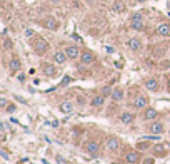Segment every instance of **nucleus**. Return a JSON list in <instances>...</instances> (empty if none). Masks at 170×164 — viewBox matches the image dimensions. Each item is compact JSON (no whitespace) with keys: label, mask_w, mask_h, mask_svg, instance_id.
<instances>
[{"label":"nucleus","mask_w":170,"mask_h":164,"mask_svg":"<svg viewBox=\"0 0 170 164\" xmlns=\"http://www.w3.org/2000/svg\"><path fill=\"white\" fill-rule=\"evenodd\" d=\"M148 104H150V99H148V96H145V94H139V96H137L135 99H134V102H132L134 109H137V110L147 109Z\"/></svg>","instance_id":"1"},{"label":"nucleus","mask_w":170,"mask_h":164,"mask_svg":"<svg viewBox=\"0 0 170 164\" xmlns=\"http://www.w3.org/2000/svg\"><path fill=\"white\" fill-rule=\"evenodd\" d=\"M105 146H107V151H110V153H117L120 149V146H122V141L117 137V136H109L105 141Z\"/></svg>","instance_id":"2"},{"label":"nucleus","mask_w":170,"mask_h":164,"mask_svg":"<svg viewBox=\"0 0 170 164\" xmlns=\"http://www.w3.org/2000/svg\"><path fill=\"white\" fill-rule=\"evenodd\" d=\"M164 131H165V127L160 121H150V124H147L148 134H157V136H160V134H164Z\"/></svg>","instance_id":"3"},{"label":"nucleus","mask_w":170,"mask_h":164,"mask_svg":"<svg viewBox=\"0 0 170 164\" xmlns=\"http://www.w3.org/2000/svg\"><path fill=\"white\" fill-rule=\"evenodd\" d=\"M34 50L39 55H44L45 52L48 50V42L45 39H42V37H40V39H37L35 42H34Z\"/></svg>","instance_id":"4"},{"label":"nucleus","mask_w":170,"mask_h":164,"mask_svg":"<svg viewBox=\"0 0 170 164\" xmlns=\"http://www.w3.org/2000/svg\"><path fill=\"white\" fill-rule=\"evenodd\" d=\"M145 89H147L148 92H159L160 91V82L155 79V77H148V79H145L143 82Z\"/></svg>","instance_id":"5"},{"label":"nucleus","mask_w":170,"mask_h":164,"mask_svg":"<svg viewBox=\"0 0 170 164\" xmlns=\"http://www.w3.org/2000/svg\"><path fill=\"white\" fill-rule=\"evenodd\" d=\"M95 60H97V57H95L93 52H90V50H84V52H82V55H80V62L84 64V65H92Z\"/></svg>","instance_id":"6"},{"label":"nucleus","mask_w":170,"mask_h":164,"mask_svg":"<svg viewBox=\"0 0 170 164\" xmlns=\"http://www.w3.org/2000/svg\"><path fill=\"white\" fill-rule=\"evenodd\" d=\"M123 158H125V161H127L128 164H137V162L140 161V154H139V151H137V149H135V151H134V149H128Z\"/></svg>","instance_id":"7"},{"label":"nucleus","mask_w":170,"mask_h":164,"mask_svg":"<svg viewBox=\"0 0 170 164\" xmlns=\"http://www.w3.org/2000/svg\"><path fill=\"white\" fill-rule=\"evenodd\" d=\"M85 151L89 154L95 156V154H98V151H100V144H98L97 141H93V139H90V141L85 142Z\"/></svg>","instance_id":"8"},{"label":"nucleus","mask_w":170,"mask_h":164,"mask_svg":"<svg viewBox=\"0 0 170 164\" xmlns=\"http://www.w3.org/2000/svg\"><path fill=\"white\" fill-rule=\"evenodd\" d=\"M57 64H50V62H44L42 64V72L47 77H55L57 76Z\"/></svg>","instance_id":"9"},{"label":"nucleus","mask_w":170,"mask_h":164,"mask_svg":"<svg viewBox=\"0 0 170 164\" xmlns=\"http://www.w3.org/2000/svg\"><path fill=\"white\" fill-rule=\"evenodd\" d=\"M145 121H157V117H159V110L155 107H150L148 106L147 109H143V116H142Z\"/></svg>","instance_id":"10"},{"label":"nucleus","mask_w":170,"mask_h":164,"mask_svg":"<svg viewBox=\"0 0 170 164\" xmlns=\"http://www.w3.org/2000/svg\"><path fill=\"white\" fill-rule=\"evenodd\" d=\"M44 27L45 28H48V30H59V27H60V24H59V20L57 19H53V17H47L44 20Z\"/></svg>","instance_id":"11"},{"label":"nucleus","mask_w":170,"mask_h":164,"mask_svg":"<svg viewBox=\"0 0 170 164\" xmlns=\"http://www.w3.org/2000/svg\"><path fill=\"white\" fill-rule=\"evenodd\" d=\"M67 59H68V55L65 54V50H57L53 54V64H57V65H64L67 62Z\"/></svg>","instance_id":"12"},{"label":"nucleus","mask_w":170,"mask_h":164,"mask_svg":"<svg viewBox=\"0 0 170 164\" xmlns=\"http://www.w3.org/2000/svg\"><path fill=\"white\" fill-rule=\"evenodd\" d=\"M118 119H120V122H122V124H132V122L135 121V114L130 112V110H125V112H122L118 116Z\"/></svg>","instance_id":"13"},{"label":"nucleus","mask_w":170,"mask_h":164,"mask_svg":"<svg viewBox=\"0 0 170 164\" xmlns=\"http://www.w3.org/2000/svg\"><path fill=\"white\" fill-rule=\"evenodd\" d=\"M152 153H153L155 158H165V156H167V146L165 144H155L153 149H152Z\"/></svg>","instance_id":"14"},{"label":"nucleus","mask_w":170,"mask_h":164,"mask_svg":"<svg viewBox=\"0 0 170 164\" xmlns=\"http://www.w3.org/2000/svg\"><path fill=\"white\" fill-rule=\"evenodd\" d=\"M127 45H128V49H130V50H134V52L142 50V42H140L137 37H132V39H128Z\"/></svg>","instance_id":"15"},{"label":"nucleus","mask_w":170,"mask_h":164,"mask_svg":"<svg viewBox=\"0 0 170 164\" xmlns=\"http://www.w3.org/2000/svg\"><path fill=\"white\" fill-rule=\"evenodd\" d=\"M105 99H107V97L103 96V94H97V96L92 97V101H90V106H92V107H102V106L105 104Z\"/></svg>","instance_id":"16"},{"label":"nucleus","mask_w":170,"mask_h":164,"mask_svg":"<svg viewBox=\"0 0 170 164\" xmlns=\"http://www.w3.org/2000/svg\"><path fill=\"white\" fill-rule=\"evenodd\" d=\"M65 54L68 55V59H77L78 55H82L80 54V49H78L77 45H67V49H65Z\"/></svg>","instance_id":"17"},{"label":"nucleus","mask_w":170,"mask_h":164,"mask_svg":"<svg viewBox=\"0 0 170 164\" xmlns=\"http://www.w3.org/2000/svg\"><path fill=\"white\" fill-rule=\"evenodd\" d=\"M130 27L134 28V30H143L145 28L143 19H130Z\"/></svg>","instance_id":"18"},{"label":"nucleus","mask_w":170,"mask_h":164,"mask_svg":"<svg viewBox=\"0 0 170 164\" xmlns=\"http://www.w3.org/2000/svg\"><path fill=\"white\" fill-rule=\"evenodd\" d=\"M157 34L160 37H168L170 35V25L168 24H159V27H157Z\"/></svg>","instance_id":"19"},{"label":"nucleus","mask_w":170,"mask_h":164,"mask_svg":"<svg viewBox=\"0 0 170 164\" xmlns=\"http://www.w3.org/2000/svg\"><path fill=\"white\" fill-rule=\"evenodd\" d=\"M123 96H125V94H123V89H120V87H115L114 91H112V101L114 102H120L123 99Z\"/></svg>","instance_id":"20"},{"label":"nucleus","mask_w":170,"mask_h":164,"mask_svg":"<svg viewBox=\"0 0 170 164\" xmlns=\"http://www.w3.org/2000/svg\"><path fill=\"white\" fill-rule=\"evenodd\" d=\"M59 109H60L64 114H70V112L73 110V104H72V102H68V101H64V102H60Z\"/></svg>","instance_id":"21"},{"label":"nucleus","mask_w":170,"mask_h":164,"mask_svg":"<svg viewBox=\"0 0 170 164\" xmlns=\"http://www.w3.org/2000/svg\"><path fill=\"white\" fill-rule=\"evenodd\" d=\"M20 67H22L20 59H19V57H12V60H10V71L12 72H17V71H20Z\"/></svg>","instance_id":"22"},{"label":"nucleus","mask_w":170,"mask_h":164,"mask_svg":"<svg viewBox=\"0 0 170 164\" xmlns=\"http://www.w3.org/2000/svg\"><path fill=\"white\" fill-rule=\"evenodd\" d=\"M135 149H137V151H145V149H150V142H148V139H147V141H140V142H137Z\"/></svg>","instance_id":"23"},{"label":"nucleus","mask_w":170,"mask_h":164,"mask_svg":"<svg viewBox=\"0 0 170 164\" xmlns=\"http://www.w3.org/2000/svg\"><path fill=\"white\" fill-rule=\"evenodd\" d=\"M114 10L117 12V14H120V12H123V10H125V5H123V3L120 2V0H117V2L114 3Z\"/></svg>","instance_id":"24"},{"label":"nucleus","mask_w":170,"mask_h":164,"mask_svg":"<svg viewBox=\"0 0 170 164\" xmlns=\"http://www.w3.org/2000/svg\"><path fill=\"white\" fill-rule=\"evenodd\" d=\"M70 82H72V77H70V76H67L64 80L60 82V85H59V87H65V85H68V84H70Z\"/></svg>","instance_id":"25"},{"label":"nucleus","mask_w":170,"mask_h":164,"mask_svg":"<svg viewBox=\"0 0 170 164\" xmlns=\"http://www.w3.org/2000/svg\"><path fill=\"white\" fill-rule=\"evenodd\" d=\"M112 91H114V89H110V87H103L100 94H103L105 97H109V96H112Z\"/></svg>","instance_id":"26"},{"label":"nucleus","mask_w":170,"mask_h":164,"mask_svg":"<svg viewBox=\"0 0 170 164\" xmlns=\"http://www.w3.org/2000/svg\"><path fill=\"white\" fill-rule=\"evenodd\" d=\"M0 154H2V158H3V159H5V161H9V159H10V156H9V153H7V151H5V149H3V147H2V149H0Z\"/></svg>","instance_id":"27"},{"label":"nucleus","mask_w":170,"mask_h":164,"mask_svg":"<svg viewBox=\"0 0 170 164\" xmlns=\"http://www.w3.org/2000/svg\"><path fill=\"white\" fill-rule=\"evenodd\" d=\"M5 110H7V112H15V110H17V106L10 104V106H7V107H5Z\"/></svg>","instance_id":"28"},{"label":"nucleus","mask_w":170,"mask_h":164,"mask_svg":"<svg viewBox=\"0 0 170 164\" xmlns=\"http://www.w3.org/2000/svg\"><path fill=\"white\" fill-rule=\"evenodd\" d=\"M77 104H78V106H84V104H85V97H84V96H78V97H77Z\"/></svg>","instance_id":"29"},{"label":"nucleus","mask_w":170,"mask_h":164,"mask_svg":"<svg viewBox=\"0 0 170 164\" xmlns=\"http://www.w3.org/2000/svg\"><path fill=\"white\" fill-rule=\"evenodd\" d=\"M0 107L5 110V107H7V101H5V97H0Z\"/></svg>","instance_id":"30"},{"label":"nucleus","mask_w":170,"mask_h":164,"mask_svg":"<svg viewBox=\"0 0 170 164\" xmlns=\"http://www.w3.org/2000/svg\"><path fill=\"white\" fill-rule=\"evenodd\" d=\"M34 35H35V32L32 30V28H27L25 30V37H34Z\"/></svg>","instance_id":"31"},{"label":"nucleus","mask_w":170,"mask_h":164,"mask_svg":"<svg viewBox=\"0 0 170 164\" xmlns=\"http://www.w3.org/2000/svg\"><path fill=\"white\" fill-rule=\"evenodd\" d=\"M132 19H143V15L140 14V12H135V14L132 15Z\"/></svg>","instance_id":"32"},{"label":"nucleus","mask_w":170,"mask_h":164,"mask_svg":"<svg viewBox=\"0 0 170 164\" xmlns=\"http://www.w3.org/2000/svg\"><path fill=\"white\" fill-rule=\"evenodd\" d=\"M17 79H19L20 82H23V80H25V74H19V77H17Z\"/></svg>","instance_id":"33"},{"label":"nucleus","mask_w":170,"mask_h":164,"mask_svg":"<svg viewBox=\"0 0 170 164\" xmlns=\"http://www.w3.org/2000/svg\"><path fill=\"white\" fill-rule=\"evenodd\" d=\"M142 164H153V159H143Z\"/></svg>","instance_id":"34"},{"label":"nucleus","mask_w":170,"mask_h":164,"mask_svg":"<svg viewBox=\"0 0 170 164\" xmlns=\"http://www.w3.org/2000/svg\"><path fill=\"white\" fill-rule=\"evenodd\" d=\"M5 49H12V42H10V40H5Z\"/></svg>","instance_id":"35"},{"label":"nucleus","mask_w":170,"mask_h":164,"mask_svg":"<svg viewBox=\"0 0 170 164\" xmlns=\"http://www.w3.org/2000/svg\"><path fill=\"white\" fill-rule=\"evenodd\" d=\"M167 87H168V91H170V77L167 79Z\"/></svg>","instance_id":"36"},{"label":"nucleus","mask_w":170,"mask_h":164,"mask_svg":"<svg viewBox=\"0 0 170 164\" xmlns=\"http://www.w3.org/2000/svg\"><path fill=\"white\" fill-rule=\"evenodd\" d=\"M52 3H60V0H50Z\"/></svg>","instance_id":"37"},{"label":"nucleus","mask_w":170,"mask_h":164,"mask_svg":"<svg viewBox=\"0 0 170 164\" xmlns=\"http://www.w3.org/2000/svg\"><path fill=\"white\" fill-rule=\"evenodd\" d=\"M165 146H167V149L170 151V142H167V144H165Z\"/></svg>","instance_id":"38"},{"label":"nucleus","mask_w":170,"mask_h":164,"mask_svg":"<svg viewBox=\"0 0 170 164\" xmlns=\"http://www.w3.org/2000/svg\"><path fill=\"white\" fill-rule=\"evenodd\" d=\"M95 164H103V162H95Z\"/></svg>","instance_id":"39"}]
</instances>
